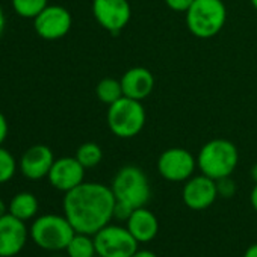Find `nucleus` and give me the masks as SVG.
Masks as SVG:
<instances>
[{
    "label": "nucleus",
    "instance_id": "nucleus-1",
    "mask_svg": "<svg viewBox=\"0 0 257 257\" xmlns=\"http://www.w3.org/2000/svg\"><path fill=\"white\" fill-rule=\"evenodd\" d=\"M115 201L112 188L103 183L83 182L65 192L64 215L77 233L94 236L113 218Z\"/></svg>",
    "mask_w": 257,
    "mask_h": 257
},
{
    "label": "nucleus",
    "instance_id": "nucleus-2",
    "mask_svg": "<svg viewBox=\"0 0 257 257\" xmlns=\"http://www.w3.org/2000/svg\"><path fill=\"white\" fill-rule=\"evenodd\" d=\"M239 153L236 146L228 140H212L206 143L197 156V167L201 174L219 180L230 177L237 167Z\"/></svg>",
    "mask_w": 257,
    "mask_h": 257
},
{
    "label": "nucleus",
    "instance_id": "nucleus-3",
    "mask_svg": "<svg viewBox=\"0 0 257 257\" xmlns=\"http://www.w3.org/2000/svg\"><path fill=\"white\" fill-rule=\"evenodd\" d=\"M146 121L147 113L140 100L121 97L107 109V125L110 132L121 140H131L140 135Z\"/></svg>",
    "mask_w": 257,
    "mask_h": 257
},
{
    "label": "nucleus",
    "instance_id": "nucleus-4",
    "mask_svg": "<svg viewBox=\"0 0 257 257\" xmlns=\"http://www.w3.org/2000/svg\"><path fill=\"white\" fill-rule=\"evenodd\" d=\"M227 20L222 0H194L186 11V26L197 38H212L221 32Z\"/></svg>",
    "mask_w": 257,
    "mask_h": 257
},
{
    "label": "nucleus",
    "instance_id": "nucleus-5",
    "mask_svg": "<svg viewBox=\"0 0 257 257\" xmlns=\"http://www.w3.org/2000/svg\"><path fill=\"white\" fill-rule=\"evenodd\" d=\"M76 230L67 219V216L47 213L38 216L31 227L32 240L43 249L61 251L65 249Z\"/></svg>",
    "mask_w": 257,
    "mask_h": 257
},
{
    "label": "nucleus",
    "instance_id": "nucleus-6",
    "mask_svg": "<svg viewBox=\"0 0 257 257\" xmlns=\"http://www.w3.org/2000/svg\"><path fill=\"white\" fill-rule=\"evenodd\" d=\"M110 188L118 201L131 204L134 209L146 206L152 195L146 173L135 165H125L118 170Z\"/></svg>",
    "mask_w": 257,
    "mask_h": 257
},
{
    "label": "nucleus",
    "instance_id": "nucleus-7",
    "mask_svg": "<svg viewBox=\"0 0 257 257\" xmlns=\"http://www.w3.org/2000/svg\"><path fill=\"white\" fill-rule=\"evenodd\" d=\"M94 243L98 257H132L140 245L127 227L110 224L94 234Z\"/></svg>",
    "mask_w": 257,
    "mask_h": 257
},
{
    "label": "nucleus",
    "instance_id": "nucleus-8",
    "mask_svg": "<svg viewBox=\"0 0 257 257\" xmlns=\"http://www.w3.org/2000/svg\"><path fill=\"white\" fill-rule=\"evenodd\" d=\"M92 14L104 31L116 35L131 22L132 8L128 0H92Z\"/></svg>",
    "mask_w": 257,
    "mask_h": 257
},
{
    "label": "nucleus",
    "instance_id": "nucleus-9",
    "mask_svg": "<svg viewBox=\"0 0 257 257\" xmlns=\"http://www.w3.org/2000/svg\"><path fill=\"white\" fill-rule=\"evenodd\" d=\"M197 167V159L191 152L173 147L165 150L158 159L159 174L168 182H186L192 177Z\"/></svg>",
    "mask_w": 257,
    "mask_h": 257
},
{
    "label": "nucleus",
    "instance_id": "nucleus-10",
    "mask_svg": "<svg viewBox=\"0 0 257 257\" xmlns=\"http://www.w3.org/2000/svg\"><path fill=\"white\" fill-rule=\"evenodd\" d=\"M71 14L64 7L47 5L35 19V32L47 41H55L64 38L71 29Z\"/></svg>",
    "mask_w": 257,
    "mask_h": 257
},
{
    "label": "nucleus",
    "instance_id": "nucleus-11",
    "mask_svg": "<svg viewBox=\"0 0 257 257\" xmlns=\"http://www.w3.org/2000/svg\"><path fill=\"white\" fill-rule=\"evenodd\" d=\"M216 197H218L216 180L204 174L195 177L192 176L191 179H188L182 191L183 203L192 210H204L210 207L215 203Z\"/></svg>",
    "mask_w": 257,
    "mask_h": 257
},
{
    "label": "nucleus",
    "instance_id": "nucleus-12",
    "mask_svg": "<svg viewBox=\"0 0 257 257\" xmlns=\"http://www.w3.org/2000/svg\"><path fill=\"white\" fill-rule=\"evenodd\" d=\"M28 228L25 221L10 212L0 216V257H14L26 245Z\"/></svg>",
    "mask_w": 257,
    "mask_h": 257
},
{
    "label": "nucleus",
    "instance_id": "nucleus-13",
    "mask_svg": "<svg viewBox=\"0 0 257 257\" xmlns=\"http://www.w3.org/2000/svg\"><path fill=\"white\" fill-rule=\"evenodd\" d=\"M50 185L62 192H68L83 183L85 167L74 158H59L55 159L52 170L49 173Z\"/></svg>",
    "mask_w": 257,
    "mask_h": 257
},
{
    "label": "nucleus",
    "instance_id": "nucleus-14",
    "mask_svg": "<svg viewBox=\"0 0 257 257\" xmlns=\"http://www.w3.org/2000/svg\"><path fill=\"white\" fill-rule=\"evenodd\" d=\"M53 162H55L53 152L47 146L37 144L28 149L22 156L20 170L25 177L31 180H40L49 176Z\"/></svg>",
    "mask_w": 257,
    "mask_h": 257
},
{
    "label": "nucleus",
    "instance_id": "nucleus-15",
    "mask_svg": "<svg viewBox=\"0 0 257 257\" xmlns=\"http://www.w3.org/2000/svg\"><path fill=\"white\" fill-rule=\"evenodd\" d=\"M119 80L124 97L140 101L146 100L155 88V77L152 71L144 67H134L127 70Z\"/></svg>",
    "mask_w": 257,
    "mask_h": 257
},
{
    "label": "nucleus",
    "instance_id": "nucleus-16",
    "mask_svg": "<svg viewBox=\"0 0 257 257\" xmlns=\"http://www.w3.org/2000/svg\"><path fill=\"white\" fill-rule=\"evenodd\" d=\"M125 222L128 231L134 234V237L140 243L152 242L159 233V221L156 215L146 206L137 207Z\"/></svg>",
    "mask_w": 257,
    "mask_h": 257
},
{
    "label": "nucleus",
    "instance_id": "nucleus-17",
    "mask_svg": "<svg viewBox=\"0 0 257 257\" xmlns=\"http://www.w3.org/2000/svg\"><path fill=\"white\" fill-rule=\"evenodd\" d=\"M38 200L31 192H20L13 197L8 206V212L17 216L22 221H28L34 218L38 212Z\"/></svg>",
    "mask_w": 257,
    "mask_h": 257
},
{
    "label": "nucleus",
    "instance_id": "nucleus-18",
    "mask_svg": "<svg viewBox=\"0 0 257 257\" xmlns=\"http://www.w3.org/2000/svg\"><path fill=\"white\" fill-rule=\"evenodd\" d=\"M65 251L68 252V257H94L97 254L94 237H91V234L77 231L67 245Z\"/></svg>",
    "mask_w": 257,
    "mask_h": 257
},
{
    "label": "nucleus",
    "instance_id": "nucleus-19",
    "mask_svg": "<svg viewBox=\"0 0 257 257\" xmlns=\"http://www.w3.org/2000/svg\"><path fill=\"white\" fill-rule=\"evenodd\" d=\"M95 92H97L98 100L103 101V103H106L107 106L113 104L121 97H124L122 86H121V80H116L113 77H104V79H101L97 83Z\"/></svg>",
    "mask_w": 257,
    "mask_h": 257
},
{
    "label": "nucleus",
    "instance_id": "nucleus-20",
    "mask_svg": "<svg viewBox=\"0 0 257 257\" xmlns=\"http://www.w3.org/2000/svg\"><path fill=\"white\" fill-rule=\"evenodd\" d=\"M76 159L85 167V170L94 168V167H97L101 162V159H103V150L95 143H85V144H82L77 149Z\"/></svg>",
    "mask_w": 257,
    "mask_h": 257
},
{
    "label": "nucleus",
    "instance_id": "nucleus-21",
    "mask_svg": "<svg viewBox=\"0 0 257 257\" xmlns=\"http://www.w3.org/2000/svg\"><path fill=\"white\" fill-rule=\"evenodd\" d=\"M49 0H13V7L20 17L35 19L46 7Z\"/></svg>",
    "mask_w": 257,
    "mask_h": 257
},
{
    "label": "nucleus",
    "instance_id": "nucleus-22",
    "mask_svg": "<svg viewBox=\"0 0 257 257\" xmlns=\"http://www.w3.org/2000/svg\"><path fill=\"white\" fill-rule=\"evenodd\" d=\"M17 170V162L14 159V156L0 147V183H7L10 182Z\"/></svg>",
    "mask_w": 257,
    "mask_h": 257
},
{
    "label": "nucleus",
    "instance_id": "nucleus-23",
    "mask_svg": "<svg viewBox=\"0 0 257 257\" xmlns=\"http://www.w3.org/2000/svg\"><path fill=\"white\" fill-rule=\"evenodd\" d=\"M216 188H218V195H221L224 198H230L236 192V185L230 177H224V179L216 180Z\"/></svg>",
    "mask_w": 257,
    "mask_h": 257
},
{
    "label": "nucleus",
    "instance_id": "nucleus-24",
    "mask_svg": "<svg viewBox=\"0 0 257 257\" xmlns=\"http://www.w3.org/2000/svg\"><path fill=\"white\" fill-rule=\"evenodd\" d=\"M135 209L131 206V204H127V203H122V201H115V207H113V218L119 219V221H127L128 216L132 215Z\"/></svg>",
    "mask_w": 257,
    "mask_h": 257
},
{
    "label": "nucleus",
    "instance_id": "nucleus-25",
    "mask_svg": "<svg viewBox=\"0 0 257 257\" xmlns=\"http://www.w3.org/2000/svg\"><path fill=\"white\" fill-rule=\"evenodd\" d=\"M165 4L170 10H173L176 13H185L186 14V11L194 4V0H165Z\"/></svg>",
    "mask_w": 257,
    "mask_h": 257
},
{
    "label": "nucleus",
    "instance_id": "nucleus-26",
    "mask_svg": "<svg viewBox=\"0 0 257 257\" xmlns=\"http://www.w3.org/2000/svg\"><path fill=\"white\" fill-rule=\"evenodd\" d=\"M7 135H8V122H7L5 115L0 112V146L7 140Z\"/></svg>",
    "mask_w": 257,
    "mask_h": 257
},
{
    "label": "nucleus",
    "instance_id": "nucleus-27",
    "mask_svg": "<svg viewBox=\"0 0 257 257\" xmlns=\"http://www.w3.org/2000/svg\"><path fill=\"white\" fill-rule=\"evenodd\" d=\"M249 201H251L252 209L257 212V183L254 185V188H252V191H251V194H249Z\"/></svg>",
    "mask_w": 257,
    "mask_h": 257
},
{
    "label": "nucleus",
    "instance_id": "nucleus-28",
    "mask_svg": "<svg viewBox=\"0 0 257 257\" xmlns=\"http://www.w3.org/2000/svg\"><path fill=\"white\" fill-rule=\"evenodd\" d=\"M243 257H257V243H252L249 245L245 252H243Z\"/></svg>",
    "mask_w": 257,
    "mask_h": 257
},
{
    "label": "nucleus",
    "instance_id": "nucleus-29",
    "mask_svg": "<svg viewBox=\"0 0 257 257\" xmlns=\"http://www.w3.org/2000/svg\"><path fill=\"white\" fill-rule=\"evenodd\" d=\"M132 257H158L153 251H149V249H138Z\"/></svg>",
    "mask_w": 257,
    "mask_h": 257
},
{
    "label": "nucleus",
    "instance_id": "nucleus-30",
    "mask_svg": "<svg viewBox=\"0 0 257 257\" xmlns=\"http://www.w3.org/2000/svg\"><path fill=\"white\" fill-rule=\"evenodd\" d=\"M4 29H5V14H4L2 8H0V35L4 34Z\"/></svg>",
    "mask_w": 257,
    "mask_h": 257
},
{
    "label": "nucleus",
    "instance_id": "nucleus-31",
    "mask_svg": "<svg viewBox=\"0 0 257 257\" xmlns=\"http://www.w3.org/2000/svg\"><path fill=\"white\" fill-rule=\"evenodd\" d=\"M5 213H7V204L2 198H0V216H4Z\"/></svg>",
    "mask_w": 257,
    "mask_h": 257
},
{
    "label": "nucleus",
    "instance_id": "nucleus-32",
    "mask_svg": "<svg viewBox=\"0 0 257 257\" xmlns=\"http://www.w3.org/2000/svg\"><path fill=\"white\" fill-rule=\"evenodd\" d=\"M251 177H252V180L257 183V164L252 165V168H251Z\"/></svg>",
    "mask_w": 257,
    "mask_h": 257
},
{
    "label": "nucleus",
    "instance_id": "nucleus-33",
    "mask_svg": "<svg viewBox=\"0 0 257 257\" xmlns=\"http://www.w3.org/2000/svg\"><path fill=\"white\" fill-rule=\"evenodd\" d=\"M249 2H251L252 8H254V10H257V0H249Z\"/></svg>",
    "mask_w": 257,
    "mask_h": 257
}]
</instances>
